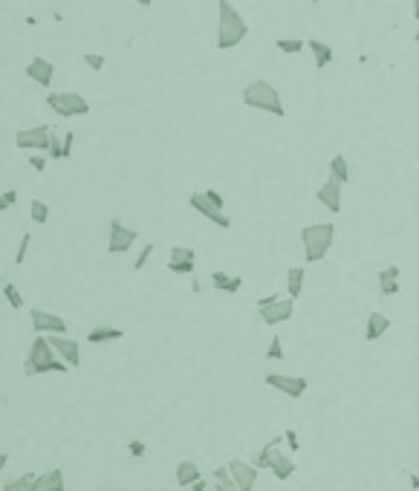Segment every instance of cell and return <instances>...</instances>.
Masks as SVG:
<instances>
[{"label":"cell","mask_w":419,"mask_h":491,"mask_svg":"<svg viewBox=\"0 0 419 491\" xmlns=\"http://www.w3.org/2000/svg\"><path fill=\"white\" fill-rule=\"evenodd\" d=\"M257 313H261V321H263L266 326L286 324L289 318H292V313H295V298H281V301H275V304L257 309Z\"/></svg>","instance_id":"14"},{"label":"cell","mask_w":419,"mask_h":491,"mask_svg":"<svg viewBox=\"0 0 419 491\" xmlns=\"http://www.w3.org/2000/svg\"><path fill=\"white\" fill-rule=\"evenodd\" d=\"M136 240H139L136 228L124 225L122 220H110V234H107V252L110 254H127L133 249Z\"/></svg>","instance_id":"9"},{"label":"cell","mask_w":419,"mask_h":491,"mask_svg":"<svg viewBox=\"0 0 419 491\" xmlns=\"http://www.w3.org/2000/svg\"><path fill=\"white\" fill-rule=\"evenodd\" d=\"M391 330V318L384 313H370L364 321V341H379L384 333Z\"/></svg>","instance_id":"19"},{"label":"cell","mask_w":419,"mask_h":491,"mask_svg":"<svg viewBox=\"0 0 419 491\" xmlns=\"http://www.w3.org/2000/svg\"><path fill=\"white\" fill-rule=\"evenodd\" d=\"M214 491H240V488H237V483L232 480V483H214Z\"/></svg>","instance_id":"42"},{"label":"cell","mask_w":419,"mask_h":491,"mask_svg":"<svg viewBox=\"0 0 419 491\" xmlns=\"http://www.w3.org/2000/svg\"><path fill=\"white\" fill-rule=\"evenodd\" d=\"M133 3H139V6H151L153 0H133Z\"/></svg>","instance_id":"47"},{"label":"cell","mask_w":419,"mask_h":491,"mask_svg":"<svg viewBox=\"0 0 419 491\" xmlns=\"http://www.w3.org/2000/svg\"><path fill=\"white\" fill-rule=\"evenodd\" d=\"M376 281H379V292L384 295V298H393V295H399L402 272H399V266H384V269H379Z\"/></svg>","instance_id":"18"},{"label":"cell","mask_w":419,"mask_h":491,"mask_svg":"<svg viewBox=\"0 0 419 491\" xmlns=\"http://www.w3.org/2000/svg\"><path fill=\"white\" fill-rule=\"evenodd\" d=\"M263 382L272 390H278V393H283V396H289V399H301L304 393H307V387H310V382L304 379V376H286V373H266Z\"/></svg>","instance_id":"11"},{"label":"cell","mask_w":419,"mask_h":491,"mask_svg":"<svg viewBox=\"0 0 419 491\" xmlns=\"http://www.w3.org/2000/svg\"><path fill=\"white\" fill-rule=\"evenodd\" d=\"M26 75L35 81L38 87H50L53 78H55V64L50 58H44V55H35L26 64Z\"/></svg>","instance_id":"16"},{"label":"cell","mask_w":419,"mask_h":491,"mask_svg":"<svg viewBox=\"0 0 419 491\" xmlns=\"http://www.w3.org/2000/svg\"><path fill=\"white\" fill-rule=\"evenodd\" d=\"M243 104L252 107V110L269 113V116H278V119H283V113H286L281 93L263 78H257V81H252V84L243 87Z\"/></svg>","instance_id":"4"},{"label":"cell","mask_w":419,"mask_h":491,"mask_svg":"<svg viewBox=\"0 0 419 491\" xmlns=\"http://www.w3.org/2000/svg\"><path fill=\"white\" fill-rule=\"evenodd\" d=\"M70 364L64 362V358L55 353V347L50 344V338L38 335L35 341H32L29 347V355L24 362V373L26 376H44V373H67Z\"/></svg>","instance_id":"2"},{"label":"cell","mask_w":419,"mask_h":491,"mask_svg":"<svg viewBox=\"0 0 419 491\" xmlns=\"http://www.w3.org/2000/svg\"><path fill=\"white\" fill-rule=\"evenodd\" d=\"M327 168H330V176L342 179L344 185L350 183V176H353V174H350V165H347V156H344V154H335V156L330 159V165H327Z\"/></svg>","instance_id":"26"},{"label":"cell","mask_w":419,"mask_h":491,"mask_svg":"<svg viewBox=\"0 0 419 491\" xmlns=\"http://www.w3.org/2000/svg\"><path fill=\"white\" fill-rule=\"evenodd\" d=\"M335 240V225L333 223H310L301 228V246L307 263H318L330 252V246Z\"/></svg>","instance_id":"5"},{"label":"cell","mask_w":419,"mask_h":491,"mask_svg":"<svg viewBox=\"0 0 419 491\" xmlns=\"http://www.w3.org/2000/svg\"><path fill=\"white\" fill-rule=\"evenodd\" d=\"M197 269V252L188 246H171L168 252V272L174 275H194Z\"/></svg>","instance_id":"13"},{"label":"cell","mask_w":419,"mask_h":491,"mask_svg":"<svg viewBox=\"0 0 419 491\" xmlns=\"http://www.w3.org/2000/svg\"><path fill=\"white\" fill-rule=\"evenodd\" d=\"M225 465H229V471H232V477H234V483H237V488H240V491H252V488H254L257 471H261V468H257L254 463L237 460V456H234V460H229Z\"/></svg>","instance_id":"15"},{"label":"cell","mask_w":419,"mask_h":491,"mask_svg":"<svg viewBox=\"0 0 419 491\" xmlns=\"http://www.w3.org/2000/svg\"><path fill=\"white\" fill-rule=\"evenodd\" d=\"M29 321H32V330H35L38 335H67V321L55 313H46V309L32 306Z\"/></svg>","instance_id":"10"},{"label":"cell","mask_w":419,"mask_h":491,"mask_svg":"<svg viewBox=\"0 0 419 491\" xmlns=\"http://www.w3.org/2000/svg\"><path fill=\"white\" fill-rule=\"evenodd\" d=\"M35 480H38V474H21L18 480L3 483V491H35Z\"/></svg>","instance_id":"27"},{"label":"cell","mask_w":419,"mask_h":491,"mask_svg":"<svg viewBox=\"0 0 419 491\" xmlns=\"http://www.w3.org/2000/svg\"><path fill=\"white\" fill-rule=\"evenodd\" d=\"M266 358H269V362H281V358H283V344H281L278 335H272L269 350H266Z\"/></svg>","instance_id":"31"},{"label":"cell","mask_w":419,"mask_h":491,"mask_svg":"<svg viewBox=\"0 0 419 491\" xmlns=\"http://www.w3.org/2000/svg\"><path fill=\"white\" fill-rule=\"evenodd\" d=\"M67 483H64V471L61 468H53V471H44L38 474L35 480V491H64Z\"/></svg>","instance_id":"22"},{"label":"cell","mask_w":419,"mask_h":491,"mask_svg":"<svg viewBox=\"0 0 419 491\" xmlns=\"http://www.w3.org/2000/svg\"><path fill=\"white\" fill-rule=\"evenodd\" d=\"M413 41H416V44H419V26H416V32H413Z\"/></svg>","instance_id":"48"},{"label":"cell","mask_w":419,"mask_h":491,"mask_svg":"<svg viewBox=\"0 0 419 491\" xmlns=\"http://www.w3.org/2000/svg\"><path fill=\"white\" fill-rule=\"evenodd\" d=\"M73 142H75V133H73V130H67V133H64V159L73 156Z\"/></svg>","instance_id":"39"},{"label":"cell","mask_w":419,"mask_h":491,"mask_svg":"<svg viewBox=\"0 0 419 491\" xmlns=\"http://www.w3.org/2000/svg\"><path fill=\"white\" fill-rule=\"evenodd\" d=\"M275 301H281V295H278V292H272V295H266V298H261V301H257V309H263V306L275 304Z\"/></svg>","instance_id":"41"},{"label":"cell","mask_w":419,"mask_h":491,"mask_svg":"<svg viewBox=\"0 0 419 491\" xmlns=\"http://www.w3.org/2000/svg\"><path fill=\"white\" fill-rule=\"evenodd\" d=\"M313 3H315V6H318V3H324V0H313Z\"/></svg>","instance_id":"49"},{"label":"cell","mask_w":419,"mask_h":491,"mask_svg":"<svg viewBox=\"0 0 419 491\" xmlns=\"http://www.w3.org/2000/svg\"><path fill=\"white\" fill-rule=\"evenodd\" d=\"M307 49L313 53V58H315V67H318V70H327L330 64H333V46H330V44L318 41V38H310V41H307Z\"/></svg>","instance_id":"23"},{"label":"cell","mask_w":419,"mask_h":491,"mask_svg":"<svg viewBox=\"0 0 419 491\" xmlns=\"http://www.w3.org/2000/svg\"><path fill=\"white\" fill-rule=\"evenodd\" d=\"M46 107L64 119H73V116H87L90 113V102L82 93H50L46 95Z\"/></svg>","instance_id":"6"},{"label":"cell","mask_w":419,"mask_h":491,"mask_svg":"<svg viewBox=\"0 0 419 491\" xmlns=\"http://www.w3.org/2000/svg\"><path fill=\"white\" fill-rule=\"evenodd\" d=\"M53 133L55 130L50 124H38V127H24L15 133V145L21 151H46L50 154V145H53Z\"/></svg>","instance_id":"8"},{"label":"cell","mask_w":419,"mask_h":491,"mask_svg":"<svg viewBox=\"0 0 419 491\" xmlns=\"http://www.w3.org/2000/svg\"><path fill=\"white\" fill-rule=\"evenodd\" d=\"M29 243H32V234L26 232V234L21 237V246H18V254H15V263H18V266H24V260H26V252H29Z\"/></svg>","instance_id":"33"},{"label":"cell","mask_w":419,"mask_h":491,"mask_svg":"<svg viewBox=\"0 0 419 491\" xmlns=\"http://www.w3.org/2000/svg\"><path fill=\"white\" fill-rule=\"evenodd\" d=\"M3 298L12 309H24V295L18 292V286L15 284H3Z\"/></svg>","instance_id":"30"},{"label":"cell","mask_w":419,"mask_h":491,"mask_svg":"<svg viewBox=\"0 0 419 491\" xmlns=\"http://www.w3.org/2000/svg\"><path fill=\"white\" fill-rule=\"evenodd\" d=\"M205 194H208V196H212V200H214V203H217L220 208H225V200H223V196H220V194H217L214 188H205Z\"/></svg>","instance_id":"43"},{"label":"cell","mask_w":419,"mask_h":491,"mask_svg":"<svg viewBox=\"0 0 419 491\" xmlns=\"http://www.w3.org/2000/svg\"><path fill=\"white\" fill-rule=\"evenodd\" d=\"M127 451H131V456H145L148 445H145L142 439H131V442H127Z\"/></svg>","instance_id":"38"},{"label":"cell","mask_w":419,"mask_h":491,"mask_svg":"<svg viewBox=\"0 0 419 491\" xmlns=\"http://www.w3.org/2000/svg\"><path fill=\"white\" fill-rule=\"evenodd\" d=\"M413 18H416V24H419V0H413Z\"/></svg>","instance_id":"46"},{"label":"cell","mask_w":419,"mask_h":491,"mask_svg":"<svg viewBox=\"0 0 419 491\" xmlns=\"http://www.w3.org/2000/svg\"><path fill=\"white\" fill-rule=\"evenodd\" d=\"M15 203H18V191H15V188H9V191H3V196H0V211H6V208H12Z\"/></svg>","instance_id":"34"},{"label":"cell","mask_w":419,"mask_h":491,"mask_svg":"<svg viewBox=\"0 0 419 491\" xmlns=\"http://www.w3.org/2000/svg\"><path fill=\"white\" fill-rule=\"evenodd\" d=\"M283 439H286V436L269 439L266 445L254 454V460H252L261 471H272V474H275V480H281V483H286V480L295 474V468H298L292 456L283 454Z\"/></svg>","instance_id":"3"},{"label":"cell","mask_w":419,"mask_h":491,"mask_svg":"<svg viewBox=\"0 0 419 491\" xmlns=\"http://www.w3.org/2000/svg\"><path fill=\"white\" fill-rule=\"evenodd\" d=\"M249 35L246 18L232 6V0H217V49H234Z\"/></svg>","instance_id":"1"},{"label":"cell","mask_w":419,"mask_h":491,"mask_svg":"<svg viewBox=\"0 0 419 491\" xmlns=\"http://www.w3.org/2000/svg\"><path fill=\"white\" fill-rule=\"evenodd\" d=\"M212 286L220 289V292L237 295L240 289H243V277H240V275H229V272H223V269H214L212 272Z\"/></svg>","instance_id":"20"},{"label":"cell","mask_w":419,"mask_h":491,"mask_svg":"<svg viewBox=\"0 0 419 491\" xmlns=\"http://www.w3.org/2000/svg\"><path fill=\"white\" fill-rule=\"evenodd\" d=\"M29 217L35 220L38 225H44L46 220H50V205L41 203V200H32V203H29Z\"/></svg>","instance_id":"29"},{"label":"cell","mask_w":419,"mask_h":491,"mask_svg":"<svg viewBox=\"0 0 419 491\" xmlns=\"http://www.w3.org/2000/svg\"><path fill=\"white\" fill-rule=\"evenodd\" d=\"M275 46L281 49V53H286V55H298V53H304V49H307V44H304L301 38H278Z\"/></svg>","instance_id":"28"},{"label":"cell","mask_w":419,"mask_h":491,"mask_svg":"<svg viewBox=\"0 0 419 491\" xmlns=\"http://www.w3.org/2000/svg\"><path fill=\"white\" fill-rule=\"evenodd\" d=\"M29 165H32V171L44 174V171H46V159H44L41 154H35V151H29Z\"/></svg>","instance_id":"35"},{"label":"cell","mask_w":419,"mask_h":491,"mask_svg":"<svg viewBox=\"0 0 419 491\" xmlns=\"http://www.w3.org/2000/svg\"><path fill=\"white\" fill-rule=\"evenodd\" d=\"M283 436H286V442H289V451H298L301 448V442H298V434L289 428V431H283Z\"/></svg>","instance_id":"40"},{"label":"cell","mask_w":419,"mask_h":491,"mask_svg":"<svg viewBox=\"0 0 419 491\" xmlns=\"http://www.w3.org/2000/svg\"><path fill=\"white\" fill-rule=\"evenodd\" d=\"M153 249H156V246H153V243H148V246H145V249H142V254L136 257V263H133V269H136V272H139V269H142L145 263H148V257L153 254Z\"/></svg>","instance_id":"36"},{"label":"cell","mask_w":419,"mask_h":491,"mask_svg":"<svg viewBox=\"0 0 419 491\" xmlns=\"http://www.w3.org/2000/svg\"><path fill=\"white\" fill-rule=\"evenodd\" d=\"M50 344H53L55 353H58L70 367L82 364V350H78V341H73V338H67V335H50Z\"/></svg>","instance_id":"17"},{"label":"cell","mask_w":419,"mask_h":491,"mask_svg":"<svg viewBox=\"0 0 419 491\" xmlns=\"http://www.w3.org/2000/svg\"><path fill=\"white\" fill-rule=\"evenodd\" d=\"M191 491H205V480H203V477H200V480H197V483H194V485H191Z\"/></svg>","instance_id":"44"},{"label":"cell","mask_w":419,"mask_h":491,"mask_svg":"<svg viewBox=\"0 0 419 491\" xmlns=\"http://www.w3.org/2000/svg\"><path fill=\"white\" fill-rule=\"evenodd\" d=\"M188 205L197 211L200 217H205L208 223H214L217 228H232V217L225 214V208H220L212 196H208L205 191H197V194H191L188 196Z\"/></svg>","instance_id":"7"},{"label":"cell","mask_w":419,"mask_h":491,"mask_svg":"<svg viewBox=\"0 0 419 491\" xmlns=\"http://www.w3.org/2000/svg\"><path fill=\"white\" fill-rule=\"evenodd\" d=\"M304 281H307V269H304V266H292V269L286 272V292H289V298H301Z\"/></svg>","instance_id":"25"},{"label":"cell","mask_w":419,"mask_h":491,"mask_svg":"<svg viewBox=\"0 0 419 491\" xmlns=\"http://www.w3.org/2000/svg\"><path fill=\"white\" fill-rule=\"evenodd\" d=\"M119 338H124V330H122V326H110V324L93 326V330L87 333L90 344H107V341H119Z\"/></svg>","instance_id":"24"},{"label":"cell","mask_w":419,"mask_h":491,"mask_svg":"<svg viewBox=\"0 0 419 491\" xmlns=\"http://www.w3.org/2000/svg\"><path fill=\"white\" fill-rule=\"evenodd\" d=\"M82 61L87 64L93 73H102V70H104V55H102V53H87Z\"/></svg>","instance_id":"32"},{"label":"cell","mask_w":419,"mask_h":491,"mask_svg":"<svg viewBox=\"0 0 419 491\" xmlns=\"http://www.w3.org/2000/svg\"><path fill=\"white\" fill-rule=\"evenodd\" d=\"M234 477H232V471H229V465H217L214 468V483H232Z\"/></svg>","instance_id":"37"},{"label":"cell","mask_w":419,"mask_h":491,"mask_svg":"<svg viewBox=\"0 0 419 491\" xmlns=\"http://www.w3.org/2000/svg\"><path fill=\"white\" fill-rule=\"evenodd\" d=\"M408 477H411V488H419V477H416V474H408Z\"/></svg>","instance_id":"45"},{"label":"cell","mask_w":419,"mask_h":491,"mask_svg":"<svg viewBox=\"0 0 419 491\" xmlns=\"http://www.w3.org/2000/svg\"><path fill=\"white\" fill-rule=\"evenodd\" d=\"M342 196H344V183L335 176H327V183L315 191V200L324 205L330 214H338V211H342Z\"/></svg>","instance_id":"12"},{"label":"cell","mask_w":419,"mask_h":491,"mask_svg":"<svg viewBox=\"0 0 419 491\" xmlns=\"http://www.w3.org/2000/svg\"><path fill=\"white\" fill-rule=\"evenodd\" d=\"M200 477H203V474H200V465L194 460H180V463H176V485H180V488H191Z\"/></svg>","instance_id":"21"}]
</instances>
